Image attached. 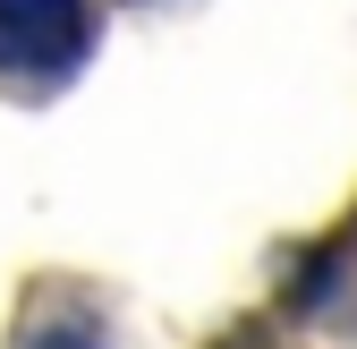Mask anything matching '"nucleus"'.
<instances>
[{"mask_svg":"<svg viewBox=\"0 0 357 349\" xmlns=\"http://www.w3.org/2000/svg\"><path fill=\"white\" fill-rule=\"evenodd\" d=\"M94 52L85 0H0V77L9 85H60Z\"/></svg>","mask_w":357,"mask_h":349,"instance_id":"f257e3e1","label":"nucleus"},{"mask_svg":"<svg viewBox=\"0 0 357 349\" xmlns=\"http://www.w3.org/2000/svg\"><path fill=\"white\" fill-rule=\"evenodd\" d=\"M17 349H111V332H102L94 307H43Z\"/></svg>","mask_w":357,"mask_h":349,"instance_id":"f03ea898","label":"nucleus"}]
</instances>
